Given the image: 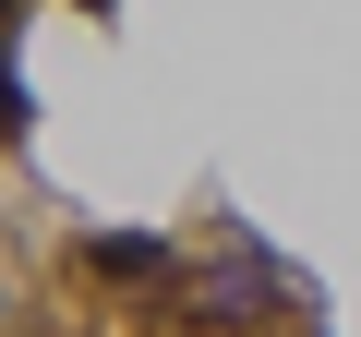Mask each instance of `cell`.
<instances>
[{
	"instance_id": "1",
	"label": "cell",
	"mask_w": 361,
	"mask_h": 337,
	"mask_svg": "<svg viewBox=\"0 0 361 337\" xmlns=\"http://www.w3.org/2000/svg\"><path fill=\"white\" fill-rule=\"evenodd\" d=\"M0 133H25V73H13V49H0Z\"/></svg>"
}]
</instances>
